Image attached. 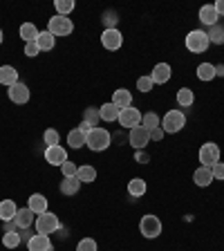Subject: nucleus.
I'll list each match as a JSON object with an SVG mask.
<instances>
[{
    "label": "nucleus",
    "mask_w": 224,
    "mask_h": 251,
    "mask_svg": "<svg viewBox=\"0 0 224 251\" xmlns=\"http://www.w3.org/2000/svg\"><path fill=\"white\" fill-rule=\"evenodd\" d=\"M162 139H164V130H162V128L150 130V141H162Z\"/></svg>",
    "instance_id": "obj_43"
},
{
    "label": "nucleus",
    "mask_w": 224,
    "mask_h": 251,
    "mask_svg": "<svg viewBox=\"0 0 224 251\" xmlns=\"http://www.w3.org/2000/svg\"><path fill=\"white\" fill-rule=\"evenodd\" d=\"M213 179H220V182H224V162H218L213 168Z\"/></svg>",
    "instance_id": "obj_42"
},
{
    "label": "nucleus",
    "mask_w": 224,
    "mask_h": 251,
    "mask_svg": "<svg viewBox=\"0 0 224 251\" xmlns=\"http://www.w3.org/2000/svg\"><path fill=\"white\" fill-rule=\"evenodd\" d=\"M36 222V213H31L29 209H18V213H16V218H14V225L18 226V229H29L31 225Z\"/></svg>",
    "instance_id": "obj_16"
},
{
    "label": "nucleus",
    "mask_w": 224,
    "mask_h": 251,
    "mask_svg": "<svg viewBox=\"0 0 224 251\" xmlns=\"http://www.w3.org/2000/svg\"><path fill=\"white\" fill-rule=\"evenodd\" d=\"M193 182H195V186H202V188L211 186V182H213V171H211L209 166H199L198 171L193 173Z\"/></svg>",
    "instance_id": "obj_18"
},
{
    "label": "nucleus",
    "mask_w": 224,
    "mask_h": 251,
    "mask_svg": "<svg viewBox=\"0 0 224 251\" xmlns=\"http://www.w3.org/2000/svg\"><path fill=\"white\" fill-rule=\"evenodd\" d=\"M83 121H85V124H90L92 128H97V126H99V121H101L99 110H94V108H85V112H83Z\"/></svg>",
    "instance_id": "obj_34"
},
{
    "label": "nucleus",
    "mask_w": 224,
    "mask_h": 251,
    "mask_svg": "<svg viewBox=\"0 0 224 251\" xmlns=\"http://www.w3.org/2000/svg\"><path fill=\"white\" fill-rule=\"evenodd\" d=\"M7 97H9L11 103L16 105H25L27 101H29V88H27V83H23V81H18V83H14L9 90H7Z\"/></svg>",
    "instance_id": "obj_8"
},
{
    "label": "nucleus",
    "mask_w": 224,
    "mask_h": 251,
    "mask_svg": "<svg viewBox=\"0 0 224 251\" xmlns=\"http://www.w3.org/2000/svg\"><path fill=\"white\" fill-rule=\"evenodd\" d=\"M112 144V137H110V132L105 130V128H92V130L85 135V146L90 148V151H94V152H101V151H105V148Z\"/></svg>",
    "instance_id": "obj_1"
},
{
    "label": "nucleus",
    "mask_w": 224,
    "mask_h": 251,
    "mask_svg": "<svg viewBox=\"0 0 224 251\" xmlns=\"http://www.w3.org/2000/svg\"><path fill=\"white\" fill-rule=\"evenodd\" d=\"M74 0H56L54 2V9H56V14L58 16H70L74 11Z\"/></svg>",
    "instance_id": "obj_33"
},
{
    "label": "nucleus",
    "mask_w": 224,
    "mask_h": 251,
    "mask_svg": "<svg viewBox=\"0 0 224 251\" xmlns=\"http://www.w3.org/2000/svg\"><path fill=\"white\" fill-rule=\"evenodd\" d=\"M78 191H81V179L78 177H63V182H61V193L63 195L72 198V195H76Z\"/></svg>",
    "instance_id": "obj_24"
},
{
    "label": "nucleus",
    "mask_w": 224,
    "mask_h": 251,
    "mask_svg": "<svg viewBox=\"0 0 224 251\" xmlns=\"http://www.w3.org/2000/svg\"><path fill=\"white\" fill-rule=\"evenodd\" d=\"M128 141H130V146L137 148V151H144V148L150 144V132L144 128V126H135L130 130V137H128Z\"/></svg>",
    "instance_id": "obj_10"
},
{
    "label": "nucleus",
    "mask_w": 224,
    "mask_h": 251,
    "mask_svg": "<svg viewBox=\"0 0 224 251\" xmlns=\"http://www.w3.org/2000/svg\"><path fill=\"white\" fill-rule=\"evenodd\" d=\"M139 231L144 238H148V240H155V238H159V233H162V220L157 218V215L148 213L141 218L139 222Z\"/></svg>",
    "instance_id": "obj_6"
},
{
    "label": "nucleus",
    "mask_w": 224,
    "mask_h": 251,
    "mask_svg": "<svg viewBox=\"0 0 224 251\" xmlns=\"http://www.w3.org/2000/svg\"><path fill=\"white\" fill-rule=\"evenodd\" d=\"M213 7H215V11H218V16H224V0H218Z\"/></svg>",
    "instance_id": "obj_44"
},
{
    "label": "nucleus",
    "mask_w": 224,
    "mask_h": 251,
    "mask_svg": "<svg viewBox=\"0 0 224 251\" xmlns=\"http://www.w3.org/2000/svg\"><path fill=\"white\" fill-rule=\"evenodd\" d=\"M141 112H139V108H124L119 112V124L124 126V128H128V130H132L135 126H141Z\"/></svg>",
    "instance_id": "obj_12"
},
{
    "label": "nucleus",
    "mask_w": 224,
    "mask_h": 251,
    "mask_svg": "<svg viewBox=\"0 0 224 251\" xmlns=\"http://www.w3.org/2000/svg\"><path fill=\"white\" fill-rule=\"evenodd\" d=\"M198 157H199V162H202V166L213 168L215 164L220 162V146L213 144V141H206V144H202Z\"/></svg>",
    "instance_id": "obj_7"
},
{
    "label": "nucleus",
    "mask_w": 224,
    "mask_h": 251,
    "mask_svg": "<svg viewBox=\"0 0 224 251\" xmlns=\"http://www.w3.org/2000/svg\"><path fill=\"white\" fill-rule=\"evenodd\" d=\"M112 103H115L119 110L130 108V105H132V94H130V90H125V88L115 90V94H112Z\"/></svg>",
    "instance_id": "obj_20"
},
{
    "label": "nucleus",
    "mask_w": 224,
    "mask_h": 251,
    "mask_svg": "<svg viewBox=\"0 0 224 251\" xmlns=\"http://www.w3.org/2000/svg\"><path fill=\"white\" fill-rule=\"evenodd\" d=\"M101 45L105 47V50H110V52H117L121 45H124V34H121L119 29H103V34H101Z\"/></svg>",
    "instance_id": "obj_9"
},
{
    "label": "nucleus",
    "mask_w": 224,
    "mask_h": 251,
    "mask_svg": "<svg viewBox=\"0 0 224 251\" xmlns=\"http://www.w3.org/2000/svg\"><path fill=\"white\" fill-rule=\"evenodd\" d=\"M137 162H139V164H146L148 162V155H146V152H137Z\"/></svg>",
    "instance_id": "obj_46"
},
{
    "label": "nucleus",
    "mask_w": 224,
    "mask_h": 251,
    "mask_svg": "<svg viewBox=\"0 0 224 251\" xmlns=\"http://www.w3.org/2000/svg\"><path fill=\"white\" fill-rule=\"evenodd\" d=\"M61 229V220H58L56 213H52V211H45V213L36 215V233H54V231Z\"/></svg>",
    "instance_id": "obj_5"
},
{
    "label": "nucleus",
    "mask_w": 224,
    "mask_h": 251,
    "mask_svg": "<svg viewBox=\"0 0 224 251\" xmlns=\"http://www.w3.org/2000/svg\"><path fill=\"white\" fill-rule=\"evenodd\" d=\"M36 43H38V47H41V52H52L54 45H56V36H54V34H50V31L45 29V31H41V34H38Z\"/></svg>",
    "instance_id": "obj_27"
},
{
    "label": "nucleus",
    "mask_w": 224,
    "mask_h": 251,
    "mask_svg": "<svg viewBox=\"0 0 224 251\" xmlns=\"http://www.w3.org/2000/svg\"><path fill=\"white\" fill-rule=\"evenodd\" d=\"M21 233L18 231H7V233H2V245L7 247V249H16V247L21 245Z\"/></svg>",
    "instance_id": "obj_32"
},
{
    "label": "nucleus",
    "mask_w": 224,
    "mask_h": 251,
    "mask_svg": "<svg viewBox=\"0 0 224 251\" xmlns=\"http://www.w3.org/2000/svg\"><path fill=\"white\" fill-rule=\"evenodd\" d=\"M50 206V202H47V198L43 193H31L29 195V202H27V209L31 211V213H36V215H41V213H45V211H50L47 209Z\"/></svg>",
    "instance_id": "obj_15"
},
{
    "label": "nucleus",
    "mask_w": 224,
    "mask_h": 251,
    "mask_svg": "<svg viewBox=\"0 0 224 251\" xmlns=\"http://www.w3.org/2000/svg\"><path fill=\"white\" fill-rule=\"evenodd\" d=\"M16 213H18V206H16L14 200H2L0 202V220L2 222H14Z\"/></svg>",
    "instance_id": "obj_21"
},
{
    "label": "nucleus",
    "mask_w": 224,
    "mask_h": 251,
    "mask_svg": "<svg viewBox=\"0 0 224 251\" xmlns=\"http://www.w3.org/2000/svg\"><path fill=\"white\" fill-rule=\"evenodd\" d=\"M68 144H70V148H74V151L83 148V146H85V132H81L78 128H76V130H70Z\"/></svg>",
    "instance_id": "obj_30"
},
{
    "label": "nucleus",
    "mask_w": 224,
    "mask_h": 251,
    "mask_svg": "<svg viewBox=\"0 0 224 251\" xmlns=\"http://www.w3.org/2000/svg\"><path fill=\"white\" fill-rule=\"evenodd\" d=\"M119 112H121V110L117 108L112 101H108V103H103V105L99 108L101 121H108V124H112V121H119Z\"/></svg>",
    "instance_id": "obj_22"
},
{
    "label": "nucleus",
    "mask_w": 224,
    "mask_h": 251,
    "mask_svg": "<svg viewBox=\"0 0 224 251\" xmlns=\"http://www.w3.org/2000/svg\"><path fill=\"white\" fill-rule=\"evenodd\" d=\"M193 101H195V94H193V90H191V88L177 90V103H179V108H188V105H193Z\"/></svg>",
    "instance_id": "obj_31"
},
{
    "label": "nucleus",
    "mask_w": 224,
    "mask_h": 251,
    "mask_svg": "<svg viewBox=\"0 0 224 251\" xmlns=\"http://www.w3.org/2000/svg\"><path fill=\"white\" fill-rule=\"evenodd\" d=\"M141 126L150 132V130H155V128H159V126H162V119H159V115H157V112H146V115L141 117Z\"/></svg>",
    "instance_id": "obj_29"
},
{
    "label": "nucleus",
    "mask_w": 224,
    "mask_h": 251,
    "mask_svg": "<svg viewBox=\"0 0 224 251\" xmlns=\"http://www.w3.org/2000/svg\"><path fill=\"white\" fill-rule=\"evenodd\" d=\"M2 41H5V34H2V29H0V45H2Z\"/></svg>",
    "instance_id": "obj_47"
},
{
    "label": "nucleus",
    "mask_w": 224,
    "mask_h": 251,
    "mask_svg": "<svg viewBox=\"0 0 224 251\" xmlns=\"http://www.w3.org/2000/svg\"><path fill=\"white\" fill-rule=\"evenodd\" d=\"M171 74H173V68L168 65V63H157L155 68H152V72H150V78H152V83L164 85V83L171 81Z\"/></svg>",
    "instance_id": "obj_13"
},
{
    "label": "nucleus",
    "mask_w": 224,
    "mask_h": 251,
    "mask_svg": "<svg viewBox=\"0 0 224 251\" xmlns=\"http://www.w3.org/2000/svg\"><path fill=\"white\" fill-rule=\"evenodd\" d=\"M27 249L29 251H52V240H50V235L45 233H34L27 242Z\"/></svg>",
    "instance_id": "obj_14"
},
{
    "label": "nucleus",
    "mask_w": 224,
    "mask_h": 251,
    "mask_svg": "<svg viewBox=\"0 0 224 251\" xmlns=\"http://www.w3.org/2000/svg\"><path fill=\"white\" fill-rule=\"evenodd\" d=\"M209 41L211 43H215V45H220V43H224V27H220V25H213L209 31Z\"/></svg>",
    "instance_id": "obj_35"
},
{
    "label": "nucleus",
    "mask_w": 224,
    "mask_h": 251,
    "mask_svg": "<svg viewBox=\"0 0 224 251\" xmlns=\"http://www.w3.org/2000/svg\"><path fill=\"white\" fill-rule=\"evenodd\" d=\"M43 141H45L47 146H56V144H61V135H58V130H54V128H47L45 135H43Z\"/></svg>",
    "instance_id": "obj_36"
},
{
    "label": "nucleus",
    "mask_w": 224,
    "mask_h": 251,
    "mask_svg": "<svg viewBox=\"0 0 224 251\" xmlns=\"http://www.w3.org/2000/svg\"><path fill=\"white\" fill-rule=\"evenodd\" d=\"M184 126H186V117H184L182 110H168L166 115L162 117V128L166 135H175V132L184 130Z\"/></svg>",
    "instance_id": "obj_3"
},
{
    "label": "nucleus",
    "mask_w": 224,
    "mask_h": 251,
    "mask_svg": "<svg viewBox=\"0 0 224 251\" xmlns=\"http://www.w3.org/2000/svg\"><path fill=\"white\" fill-rule=\"evenodd\" d=\"M195 74H198L199 81H213V78L218 76V68H215L213 63H199Z\"/></svg>",
    "instance_id": "obj_25"
},
{
    "label": "nucleus",
    "mask_w": 224,
    "mask_h": 251,
    "mask_svg": "<svg viewBox=\"0 0 224 251\" xmlns=\"http://www.w3.org/2000/svg\"><path fill=\"white\" fill-rule=\"evenodd\" d=\"M76 251H99V245L94 238H83V240H78Z\"/></svg>",
    "instance_id": "obj_37"
},
{
    "label": "nucleus",
    "mask_w": 224,
    "mask_h": 251,
    "mask_svg": "<svg viewBox=\"0 0 224 251\" xmlns=\"http://www.w3.org/2000/svg\"><path fill=\"white\" fill-rule=\"evenodd\" d=\"M78 130H81V132H85V135H88V132L92 130V126H90V124H85V121H81V126H78Z\"/></svg>",
    "instance_id": "obj_45"
},
{
    "label": "nucleus",
    "mask_w": 224,
    "mask_h": 251,
    "mask_svg": "<svg viewBox=\"0 0 224 251\" xmlns=\"http://www.w3.org/2000/svg\"><path fill=\"white\" fill-rule=\"evenodd\" d=\"M18 34H21V38L25 43H34L38 38V34H41V31H38V27L34 25V23H23L21 29H18Z\"/></svg>",
    "instance_id": "obj_26"
},
{
    "label": "nucleus",
    "mask_w": 224,
    "mask_h": 251,
    "mask_svg": "<svg viewBox=\"0 0 224 251\" xmlns=\"http://www.w3.org/2000/svg\"><path fill=\"white\" fill-rule=\"evenodd\" d=\"M152 78L150 76H139L137 78V90H141V92H150L152 90Z\"/></svg>",
    "instance_id": "obj_38"
},
{
    "label": "nucleus",
    "mask_w": 224,
    "mask_h": 251,
    "mask_svg": "<svg viewBox=\"0 0 224 251\" xmlns=\"http://www.w3.org/2000/svg\"><path fill=\"white\" fill-rule=\"evenodd\" d=\"M148 191V184L144 177H135L128 182V193H130V198H144Z\"/></svg>",
    "instance_id": "obj_23"
},
{
    "label": "nucleus",
    "mask_w": 224,
    "mask_h": 251,
    "mask_svg": "<svg viewBox=\"0 0 224 251\" xmlns=\"http://www.w3.org/2000/svg\"><path fill=\"white\" fill-rule=\"evenodd\" d=\"M103 23H105V29H115V25H117V14L115 11H105Z\"/></svg>",
    "instance_id": "obj_41"
},
{
    "label": "nucleus",
    "mask_w": 224,
    "mask_h": 251,
    "mask_svg": "<svg viewBox=\"0 0 224 251\" xmlns=\"http://www.w3.org/2000/svg\"><path fill=\"white\" fill-rule=\"evenodd\" d=\"M199 23L202 25H206V27H213V25H218V11H215V7L213 5H204L202 9H199Z\"/></svg>",
    "instance_id": "obj_19"
},
{
    "label": "nucleus",
    "mask_w": 224,
    "mask_h": 251,
    "mask_svg": "<svg viewBox=\"0 0 224 251\" xmlns=\"http://www.w3.org/2000/svg\"><path fill=\"white\" fill-rule=\"evenodd\" d=\"M47 31L54 34V36H70L74 31V23L70 21V16H52L47 21Z\"/></svg>",
    "instance_id": "obj_4"
},
{
    "label": "nucleus",
    "mask_w": 224,
    "mask_h": 251,
    "mask_svg": "<svg viewBox=\"0 0 224 251\" xmlns=\"http://www.w3.org/2000/svg\"><path fill=\"white\" fill-rule=\"evenodd\" d=\"M45 162L50 164V166H63V164L68 162V151H65L61 144L47 146L45 148Z\"/></svg>",
    "instance_id": "obj_11"
},
{
    "label": "nucleus",
    "mask_w": 224,
    "mask_h": 251,
    "mask_svg": "<svg viewBox=\"0 0 224 251\" xmlns=\"http://www.w3.org/2000/svg\"><path fill=\"white\" fill-rule=\"evenodd\" d=\"M38 54H41V47H38L36 41H34V43H25V56L34 58V56H38Z\"/></svg>",
    "instance_id": "obj_40"
},
{
    "label": "nucleus",
    "mask_w": 224,
    "mask_h": 251,
    "mask_svg": "<svg viewBox=\"0 0 224 251\" xmlns=\"http://www.w3.org/2000/svg\"><path fill=\"white\" fill-rule=\"evenodd\" d=\"M76 177L81 179V184H92L94 179H97V168L94 166H78V171H76Z\"/></svg>",
    "instance_id": "obj_28"
},
{
    "label": "nucleus",
    "mask_w": 224,
    "mask_h": 251,
    "mask_svg": "<svg viewBox=\"0 0 224 251\" xmlns=\"http://www.w3.org/2000/svg\"><path fill=\"white\" fill-rule=\"evenodd\" d=\"M184 45H186L188 52H193V54H202L209 50L211 41H209V34L204 29H193V31H188L186 34V41H184Z\"/></svg>",
    "instance_id": "obj_2"
},
{
    "label": "nucleus",
    "mask_w": 224,
    "mask_h": 251,
    "mask_svg": "<svg viewBox=\"0 0 224 251\" xmlns=\"http://www.w3.org/2000/svg\"><path fill=\"white\" fill-rule=\"evenodd\" d=\"M61 171H63V177H76V171H78V168H76V164L68 159V162L61 166Z\"/></svg>",
    "instance_id": "obj_39"
},
{
    "label": "nucleus",
    "mask_w": 224,
    "mask_h": 251,
    "mask_svg": "<svg viewBox=\"0 0 224 251\" xmlns=\"http://www.w3.org/2000/svg\"><path fill=\"white\" fill-rule=\"evenodd\" d=\"M21 78H18V70L14 65H0V85H7L11 88L14 83H18Z\"/></svg>",
    "instance_id": "obj_17"
}]
</instances>
